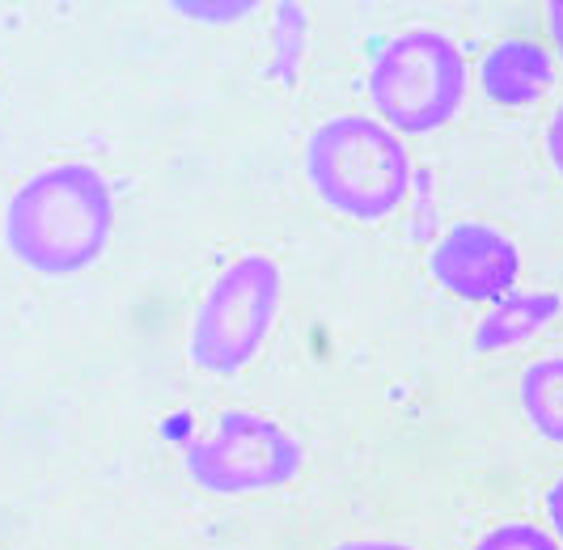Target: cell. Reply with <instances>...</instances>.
Listing matches in <instances>:
<instances>
[{
  "instance_id": "obj_6",
  "label": "cell",
  "mask_w": 563,
  "mask_h": 550,
  "mask_svg": "<svg viewBox=\"0 0 563 550\" xmlns=\"http://www.w3.org/2000/svg\"><path fill=\"white\" fill-rule=\"evenodd\" d=\"M432 279L462 301H505L521 272V254L492 224H453L428 254Z\"/></svg>"
},
{
  "instance_id": "obj_7",
  "label": "cell",
  "mask_w": 563,
  "mask_h": 550,
  "mask_svg": "<svg viewBox=\"0 0 563 550\" xmlns=\"http://www.w3.org/2000/svg\"><path fill=\"white\" fill-rule=\"evenodd\" d=\"M479 81L483 94L500 107H534L538 98L551 89L555 73H551V55L538 43L512 38V43H500L496 52H487Z\"/></svg>"
},
{
  "instance_id": "obj_5",
  "label": "cell",
  "mask_w": 563,
  "mask_h": 550,
  "mask_svg": "<svg viewBox=\"0 0 563 550\" xmlns=\"http://www.w3.org/2000/svg\"><path fill=\"white\" fill-rule=\"evenodd\" d=\"M187 474L212 495L276 492L301 474V444L267 415L225 411L187 449Z\"/></svg>"
},
{
  "instance_id": "obj_1",
  "label": "cell",
  "mask_w": 563,
  "mask_h": 550,
  "mask_svg": "<svg viewBox=\"0 0 563 550\" xmlns=\"http://www.w3.org/2000/svg\"><path fill=\"white\" fill-rule=\"evenodd\" d=\"M114 195L98 165L64 162L26 178L4 208V246L38 275H77L102 258Z\"/></svg>"
},
{
  "instance_id": "obj_4",
  "label": "cell",
  "mask_w": 563,
  "mask_h": 550,
  "mask_svg": "<svg viewBox=\"0 0 563 550\" xmlns=\"http://www.w3.org/2000/svg\"><path fill=\"white\" fill-rule=\"evenodd\" d=\"M280 314V267L267 254H242L212 279L191 322V364L229 377L242 373L267 343Z\"/></svg>"
},
{
  "instance_id": "obj_2",
  "label": "cell",
  "mask_w": 563,
  "mask_h": 550,
  "mask_svg": "<svg viewBox=\"0 0 563 550\" xmlns=\"http://www.w3.org/2000/svg\"><path fill=\"white\" fill-rule=\"evenodd\" d=\"M306 174L327 208L347 220H386L411 187V157L398 132L365 114L327 119L306 144Z\"/></svg>"
},
{
  "instance_id": "obj_13",
  "label": "cell",
  "mask_w": 563,
  "mask_h": 550,
  "mask_svg": "<svg viewBox=\"0 0 563 550\" xmlns=\"http://www.w3.org/2000/svg\"><path fill=\"white\" fill-rule=\"evenodd\" d=\"M335 550H416V547H402V542H343Z\"/></svg>"
},
{
  "instance_id": "obj_3",
  "label": "cell",
  "mask_w": 563,
  "mask_h": 550,
  "mask_svg": "<svg viewBox=\"0 0 563 550\" xmlns=\"http://www.w3.org/2000/svg\"><path fill=\"white\" fill-rule=\"evenodd\" d=\"M466 55L437 30H407L368 64V98L390 132L423 136L445 128L466 102Z\"/></svg>"
},
{
  "instance_id": "obj_9",
  "label": "cell",
  "mask_w": 563,
  "mask_h": 550,
  "mask_svg": "<svg viewBox=\"0 0 563 550\" xmlns=\"http://www.w3.org/2000/svg\"><path fill=\"white\" fill-rule=\"evenodd\" d=\"M521 407L534 432L563 444V356L538 360L521 373Z\"/></svg>"
},
{
  "instance_id": "obj_14",
  "label": "cell",
  "mask_w": 563,
  "mask_h": 550,
  "mask_svg": "<svg viewBox=\"0 0 563 550\" xmlns=\"http://www.w3.org/2000/svg\"><path fill=\"white\" fill-rule=\"evenodd\" d=\"M551 34H555V47H560V55H563V0L551 4Z\"/></svg>"
},
{
  "instance_id": "obj_10",
  "label": "cell",
  "mask_w": 563,
  "mask_h": 550,
  "mask_svg": "<svg viewBox=\"0 0 563 550\" xmlns=\"http://www.w3.org/2000/svg\"><path fill=\"white\" fill-rule=\"evenodd\" d=\"M475 550H560V542L547 534V529H538V525H526V521H508V525H496L492 534H483Z\"/></svg>"
},
{
  "instance_id": "obj_11",
  "label": "cell",
  "mask_w": 563,
  "mask_h": 550,
  "mask_svg": "<svg viewBox=\"0 0 563 550\" xmlns=\"http://www.w3.org/2000/svg\"><path fill=\"white\" fill-rule=\"evenodd\" d=\"M547 153H551V165L563 174V107L555 110V119L547 128Z\"/></svg>"
},
{
  "instance_id": "obj_12",
  "label": "cell",
  "mask_w": 563,
  "mask_h": 550,
  "mask_svg": "<svg viewBox=\"0 0 563 550\" xmlns=\"http://www.w3.org/2000/svg\"><path fill=\"white\" fill-rule=\"evenodd\" d=\"M547 513H551V525H555V534H560V542H563V479L551 487V495H547Z\"/></svg>"
},
{
  "instance_id": "obj_8",
  "label": "cell",
  "mask_w": 563,
  "mask_h": 550,
  "mask_svg": "<svg viewBox=\"0 0 563 550\" xmlns=\"http://www.w3.org/2000/svg\"><path fill=\"white\" fill-rule=\"evenodd\" d=\"M560 309H563L560 293H512L505 301H496V309L475 327V348L479 352L517 348L530 334H538L551 318H560Z\"/></svg>"
}]
</instances>
